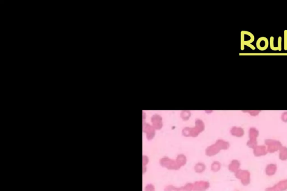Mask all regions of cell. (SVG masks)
<instances>
[{
	"mask_svg": "<svg viewBox=\"0 0 287 191\" xmlns=\"http://www.w3.org/2000/svg\"><path fill=\"white\" fill-rule=\"evenodd\" d=\"M164 191H187L184 186L180 187V188H177L175 186H173L172 185H169L167 186L164 188Z\"/></svg>",
	"mask_w": 287,
	"mask_h": 191,
	"instance_id": "obj_18",
	"label": "cell"
},
{
	"mask_svg": "<svg viewBox=\"0 0 287 191\" xmlns=\"http://www.w3.org/2000/svg\"><path fill=\"white\" fill-rule=\"evenodd\" d=\"M245 112H248L252 116H257L260 111H243Z\"/></svg>",
	"mask_w": 287,
	"mask_h": 191,
	"instance_id": "obj_26",
	"label": "cell"
},
{
	"mask_svg": "<svg viewBox=\"0 0 287 191\" xmlns=\"http://www.w3.org/2000/svg\"><path fill=\"white\" fill-rule=\"evenodd\" d=\"M145 191H155L154 186L152 184H148L145 187Z\"/></svg>",
	"mask_w": 287,
	"mask_h": 191,
	"instance_id": "obj_24",
	"label": "cell"
},
{
	"mask_svg": "<svg viewBox=\"0 0 287 191\" xmlns=\"http://www.w3.org/2000/svg\"><path fill=\"white\" fill-rule=\"evenodd\" d=\"M149 161V159L146 156H144L143 157V167H144L145 165Z\"/></svg>",
	"mask_w": 287,
	"mask_h": 191,
	"instance_id": "obj_29",
	"label": "cell"
},
{
	"mask_svg": "<svg viewBox=\"0 0 287 191\" xmlns=\"http://www.w3.org/2000/svg\"><path fill=\"white\" fill-rule=\"evenodd\" d=\"M287 190V180L281 181L274 187L268 188L266 191H283Z\"/></svg>",
	"mask_w": 287,
	"mask_h": 191,
	"instance_id": "obj_10",
	"label": "cell"
},
{
	"mask_svg": "<svg viewBox=\"0 0 287 191\" xmlns=\"http://www.w3.org/2000/svg\"><path fill=\"white\" fill-rule=\"evenodd\" d=\"M160 163L162 167L166 168L168 169L178 170L181 168V166H179L176 160L171 159L166 157L161 159Z\"/></svg>",
	"mask_w": 287,
	"mask_h": 191,
	"instance_id": "obj_3",
	"label": "cell"
},
{
	"mask_svg": "<svg viewBox=\"0 0 287 191\" xmlns=\"http://www.w3.org/2000/svg\"><path fill=\"white\" fill-rule=\"evenodd\" d=\"M265 143L268 146V151L270 153L278 150L281 146L280 143L277 141H274L272 140H267L265 142Z\"/></svg>",
	"mask_w": 287,
	"mask_h": 191,
	"instance_id": "obj_9",
	"label": "cell"
},
{
	"mask_svg": "<svg viewBox=\"0 0 287 191\" xmlns=\"http://www.w3.org/2000/svg\"><path fill=\"white\" fill-rule=\"evenodd\" d=\"M152 122L153 125V127L154 128L159 130L162 127V118L159 115H154L152 117Z\"/></svg>",
	"mask_w": 287,
	"mask_h": 191,
	"instance_id": "obj_12",
	"label": "cell"
},
{
	"mask_svg": "<svg viewBox=\"0 0 287 191\" xmlns=\"http://www.w3.org/2000/svg\"><path fill=\"white\" fill-rule=\"evenodd\" d=\"M236 177L241 181L242 183L246 186L250 182V173L247 170H238L236 172Z\"/></svg>",
	"mask_w": 287,
	"mask_h": 191,
	"instance_id": "obj_4",
	"label": "cell"
},
{
	"mask_svg": "<svg viewBox=\"0 0 287 191\" xmlns=\"http://www.w3.org/2000/svg\"><path fill=\"white\" fill-rule=\"evenodd\" d=\"M284 50H287V30H284Z\"/></svg>",
	"mask_w": 287,
	"mask_h": 191,
	"instance_id": "obj_25",
	"label": "cell"
},
{
	"mask_svg": "<svg viewBox=\"0 0 287 191\" xmlns=\"http://www.w3.org/2000/svg\"><path fill=\"white\" fill-rule=\"evenodd\" d=\"M259 135L258 131L255 128L252 127L250 129L249 131V135L250 137V141L248 142L247 145L251 148H255L257 145L256 142V137Z\"/></svg>",
	"mask_w": 287,
	"mask_h": 191,
	"instance_id": "obj_6",
	"label": "cell"
},
{
	"mask_svg": "<svg viewBox=\"0 0 287 191\" xmlns=\"http://www.w3.org/2000/svg\"><path fill=\"white\" fill-rule=\"evenodd\" d=\"M204 129V125L203 122L200 120H197L196 121V126L193 128L186 127L182 131V134L185 136L196 137L202 132Z\"/></svg>",
	"mask_w": 287,
	"mask_h": 191,
	"instance_id": "obj_2",
	"label": "cell"
},
{
	"mask_svg": "<svg viewBox=\"0 0 287 191\" xmlns=\"http://www.w3.org/2000/svg\"><path fill=\"white\" fill-rule=\"evenodd\" d=\"M278 50L281 51L282 49V38L281 36H279L278 38Z\"/></svg>",
	"mask_w": 287,
	"mask_h": 191,
	"instance_id": "obj_27",
	"label": "cell"
},
{
	"mask_svg": "<svg viewBox=\"0 0 287 191\" xmlns=\"http://www.w3.org/2000/svg\"><path fill=\"white\" fill-rule=\"evenodd\" d=\"M220 167H221V164L219 162L214 161L211 164V170L214 172H218L220 170Z\"/></svg>",
	"mask_w": 287,
	"mask_h": 191,
	"instance_id": "obj_20",
	"label": "cell"
},
{
	"mask_svg": "<svg viewBox=\"0 0 287 191\" xmlns=\"http://www.w3.org/2000/svg\"><path fill=\"white\" fill-rule=\"evenodd\" d=\"M269 41L265 37H261L256 42V47L261 51L265 50L269 47Z\"/></svg>",
	"mask_w": 287,
	"mask_h": 191,
	"instance_id": "obj_8",
	"label": "cell"
},
{
	"mask_svg": "<svg viewBox=\"0 0 287 191\" xmlns=\"http://www.w3.org/2000/svg\"><path fill=\"white\" fill-rule=\"evenodd\" d=\"M240 163L238 160H234L231 162V163L229 165V170L232 172H237L238 170Z\"/></svg>",
	"mask_w": 287,
	"mask_h": 191,
	"instance_id": "obj_13",
	"label": "cell"
},
{
	"mask_svg": "<svg viewBox=\"0 0 287 191\" xmlns=\"http://www.w3.org/2000/svg\"><path fill=\"white\" fill-rule=\"evenodd\" d=\"M205 170V166L203 163H199L196 164L195 167V170L196 173H202Z\"/></svg>",
	"mask_w": 287,
	"mask_h": 191,
	"instance_id": "obj_19",
	"label": "cell"
},
{
	"mask_svg": "<svg viewBox=\"0 0 287 191\" xmlns=\"http://www.w3.org/2000/svg\"><path fill=\"white\" fill-rule=\"evenodd\" d=\"M281 120L284 122H287V112H284L281 115Z\"/></svg>",
	"mask_w": 287,
	"mask_h": 191,
	"instance_id": "obj_28",
	"label": "cell"
},
{
	"mask_svg": "<svg viewBox=\"0 0 287 191\" xmlns=\"http://www.w3.org/2000/svg\"><path fill=\"white\" fill-rule=\"evenodd\" d=\"M190 113L189 111H184L181 113V117L184 120H187L190 117Z\"/></svg>",
	"mask_w": 287,
	"mask_h": 191,
	"instance_id": "obj_23",
	"label": "cell"
},
{
	"mask_svg": "<svg viewBox=\"0 0 287 191\" xmlns=\"http://www.w3.org/2000/svg\"><path fill=\"white\" fill-rule=\"evenodd\" d=\"M231 133L232 135L240 137L243 136L244 134V131L241 127H233L232 128Z\"/></svg>",
	"mask_w": 287,
	"mask_h": 191,
	"instance_id": "obj_14",
	"label": "cell"
},
{
	"mask_svg": "<svg viewBox=\"0 0 287 191\" xmlns=\"http://www.w3.org/2000/svg\"><path fill=\"white\" fill-rule=\"evenodd\" d=\"M210 187V183L206 181H198L193 184V191H205Z\"/></svg>",
	"mask_w": 287,
	"mask_h": 191,
	"instance_id": "obj_7",
	"label": "cell"
},
{
	"mask_svg": "<svg viewBox=\"0 0 287 191\" xmlns=\"http://www.w3.org/2000/svg\"><path fill=\"white\" fill-rule=\"evenodd\" d=\"M143 130L144 132L146 133V137L148 140H151L155 135V128L153 126L146 124L145 125H144Z\"/></svg>",
	"mask_w": 287,
	"mask_h": 191,
	"instance_id": "obj_11",
	"label": "cell"
},
{
	"mask_svg": "<svg viewBox=\"0 0 287 191\" xmlns=\"http://www.w3.org/2000/svg\"><path fill=\"white\" fill-rule=\"evenodd\" d=\"M245 45H247V47H248L249 48H251L252 50H255V47L251 44H246Z\"/></svg>",
	"mask_w": 287,
	"mask_h": 191,
	"instance_id": "obj_30",
	"label": "cell"
},
{
	"mask_svg": "<svg viewBox=\"0 0 287 191\" xmlns=\"http://www.w3.org/2000/svg\"><path fill=\"white\" fill-rule=\"evenodd\" d=\"M280 158L282 160H286L287 159V148L285 147L281 148Z\"/></svg>",
	"mask_w": 287,
	"mask_h": 191,
	"instance_id": "obj_21",
	"label": "cell"
},
{
	"mask_svg": "<svg viewBox=\"0 0 287 191\" xmlns=\"http://www.w3.org/2000/svg\"><path fill=\"white\" fill-rule=\"evenodd\" d=\"M247 35V38L245 36L244 33L243 32H241V50H243L245 49V45L246 44H251L254 40H255V37L254 35L249 32H246Z\"/></svg>",
	"mask_w": 287,
	"mask_h": 191,
	"instance_id": "obj_5",
	"label": "cell"
},
{
	"mask_svg": "<svg viewBox=\"0 0 287 191\" xmlns=\"http://www.w3.org/2000/svg\"><path fill=\"white\" fill-rule=\"evenodd\" d=\"M254 153L257 156H260L266 154V148L264 146H256L254 149Z\"/></svg>",
	"mask_w": 287,
	"mask_h": 191,
	"instance_id": "obj_15",
	"label": "cell"
},
{
	"mask_svg": "<svg viewBox=\"0 0 287 191\" xmlns=\"http://www.w3.org/2000/svg\"><path fill=\"white\" fill-rule=\"evenodd\" d=\"M277 170V166L275 164H269L266 168V173L268 175H272Z\"/></svg>",
	"mask_w": 287,
	"mask_h": 191,
	"instance_id": "obj_16",
	"label": "cell"
},
{
	"mask_svg": "<svg viewBox=\"0 0 287 191\" xmlns=\"http://www.w3.org/2000/svg\"><path fill=\"white\" fill-rule=\"evenodd\" d=\"M229 146V144L223 140H218L215 144L207 147L206 149V154L207 156H213L218 153L222 149H227Z\"/></svg>",
	"mask_w": 287,
	"mask_h": 191,
	"instance_id": "obj_1",
	"label": "cell"
},
{
	"mask_svg": "<svg viewBox=\"0 0 287 191\" xmlns=\"http://www.w3.org/2000/svg\"><path fill=\"white\" fill-rule=\"evenodd\" d=\"M176 161L177 162V163L179 164L180 166L181 167L183 166L186 163L187 161L186 157L185 155H184V154H180L176 159Z\"/></svg>",
	"mask_w": 287,
	"mask_h": 191,
	"instance_id": "obj_17",
	"label": "cell"
},
{
	"mask_svg": "<svg viewBox=\"0 0 287 191\" xmlns=\"http://www.w3.org/2000/svg\"><path fill=\"white\" fill-rule=\"evenodd\" d=\"M274 38L273 36H271L270 38V47L271 48V50H272L274 51L278 50V47H275L274 45Z\"/></svg>",
	"mask_w": 287,
	"mask_h": 191,
	"instance_id": "obj_22",
	"label": "cell"
}]
</instances>
